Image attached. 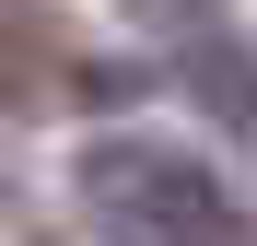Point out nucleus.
<instances>
[{
  "mask_svg": "<svg viewBox=\"0 0 257 246\" xmlns=\"http://www.w3.org/2000/svg\"><path fill=\"white\" fill-rule=\"evenodd\" d=\"M187 70H199V94L222 106V117H257V70L234 59V35L210 24V12H199V35H187Z\"/></svg>",
  "mask_w": 257,
  "mask_h": 246,
  "instance_id": "2",
  "label": "nucleus"
},
{
  "mask_svg": "<svg viewBox=\"0 0 257 246\" xmlns=\"http://www.w3.org/2000/svg\"><path fill=\"white\" fill-rule=\"evenodd\" d=\"M70 188H82L105 246H245L234 188L176 141H82Z\"/></svg>",
  "mask_w": 257,
  "mask_h": 246,
  "instance_id": "1",
  "label": "nucleus"
}]
</instances>
